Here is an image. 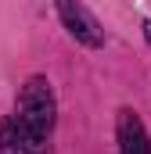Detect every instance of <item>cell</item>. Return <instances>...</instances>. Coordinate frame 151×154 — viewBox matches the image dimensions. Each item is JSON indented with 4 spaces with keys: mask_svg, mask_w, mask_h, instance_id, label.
Wrapping results in <instances>:
<instances>
[{
    "mask_svg": "<svg viewBox=\"0 0 151 154\" xmlns=\"http://www.w3.org/2000/svg\"><path fill=\"white\" fill-rule=\"evenodd\" d=\"M0 143H4L7 154H43L47 151V136L33 133L18 115H11V118L0 122Z\"/></svg>",
    "mask_w": 151,
    "mask_h": 154,
    "instance_id": "3",
    "label": "cell"
},
{
    "mask_svg": "<svg viewBox=\"0 0 151 154\" xmlns=\"http://www.w3.org/2000/svg\"><path fill=\"white\" fill-rule=\"evenodd\" d=\"M144 36H148V43H151V22H144Z\"/></svg>",
    "mask_w": 151,
    "mask_h": 154,
    "instance_id": "5",
    "label": "cell"
},
{
    "mask_svg": "<svg viewBox=\"0 0 151 154\" xmlns=\"http://www.w3.org/2000/svg\"><path fill=\"white\" fill-rule=\"evenodd\" d=\"M18 118L40 133L47 136L54 129V93H50V82L47 79H29L22 86V97H18Z\"/></svg>",
    "mask_w": 151,
    "mask_h": 154,
    "instance_id": "1",
    "label": "cell"
},
{
    "mask_svg": "<svg viewBox=\"0 0 151 154\" xmlns=\"http://www.w3.org/2000/svg\"><path fill=\"white\" fill-rule=\"evenodd\" d=\"M54 4H58V14H61L65 29H69L83 47H101V43H104V32H101L97 18H94L79 0H54Z\"/></svg>",
    "mask_w": 151,
    "mask_h": 154,
    "instance_id": "2",
    "label": "cell"
},
{
    "mask_svg": "<svg viewBox=\"0 0 151 154\" xmlns=\"http://www.w3.org/2000/svg\"><path fill=\"white\" fill-rule=\"evenodd\" d=\"M119 154H151V140L144 133V122L130 108L119 111Z\"/></svg>",
    "mask_w": 151,
    "mask_h": 154,
    "instance_id": "4",
    "label": "cell"
}]
</instances>
